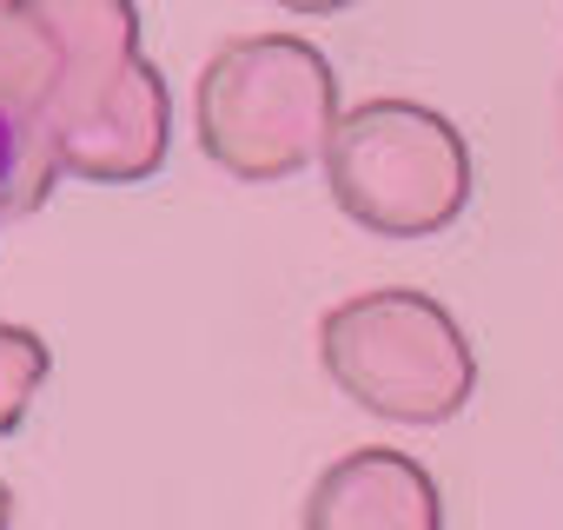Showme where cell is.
<instances>
[{"instance_id": "1", "label": "cell", "mask_w": 563, "mask_h": 530, "mask_svg": "<svg viewBox=\"0 0 563 530\" xmlns=\"http://www.w3.org/2000/svg\"><path fill=\"white\" fill-rule=\"evenodd\" d=\"M21 173H27V133H21L14 107H0V206L21 199Z\"/></svg>"}]
</instances>
